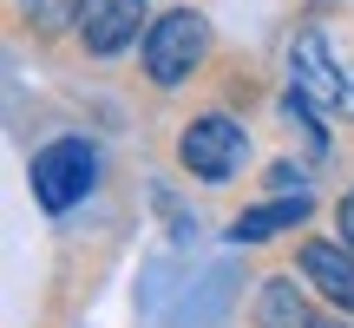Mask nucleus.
<instances>
[{
	"mask_svg": "<svg viewBox=\"0 0 354 328\" xmlns=\"http://www.w3.org/2000/svg\"><path fill=\"white\" fill-rule=\"evenodd\" d=\"M289 99L302 112H322V118H348L354 125V73L328 53L322 33H302L289 53Z\"/></svg>",
	"mask_w": 354,
	"mask_h": 328,
	"instance_id": "obj_1",
	"label": "nucleus"
},
{
	"mask_svg": "<svg viewBox=\"0 0 354 328\" xmlns=\"http://www.w3.org/2000/svg\"><path fill=\"white\" fill-rule=\"evenodd\" d=\"M203 46H210V26H203L197 13H165V20L145 33V73H151L158 86H177V79L203 60Z\"/></svg>",
	"mask_w": 354,
	"mask_h": 328,
	"instance_id": "obj_2",
	"label": "nucleus"
},
{
	"mask_svg": "<svg viewBox=\"0 0 354 328\" xmlns=\"http://www.w3.org/2000/svg\"><path fill=\"white\" fill-rule=\"evenodd\" d=\"M184 164L203 177V184H223V177H236L243 171V152H250V138H243V125L230 112H210V118H197V125L184 131Z\"/></svg>",
	"mask_w": 354,
	"mask_h": 328,
	"instance_id": "obj_3",
	"label": "nucleus"
},
{
	"mask_svg": "<svg viewBox=\"0 0 354 328\" xmlns=\"http://www.w3.org/2000/svg\"><path fill=\"white\" fill-rule=\"evenodd\" d=\"M92 152L79 138H59V145H46V152H33V197L46 203V210H73L79 197L92 190Z\"/></svg>",
	"mask_w": 354,
	"mask_h": 328,
	"instance_id": "obj_4",
	"label": "nucleus"
},
{
	"mask_svg": "<svg viewBox=\"0 0 354 328\" xmlns=\"http://www.w3.org/2000/svg\"><path fill=\"white\" fill-rule=\"evenodd\" d=\"M79 33L92 53H125L145 26V0H79Z\"/></svg>",
	"mask_w": 354,
	"mask_h": 328,
	"instance_id": "obj_5",
	"label": "nucleus"
},
{
	"mask_svg": "<svg viewBox=\"0 0 354 328\" xmlns=\"http://www.w3.org/2000/svg\"><path fill=\"white\" fill-rule=\"evenodd\" d=\"M302 276H315L322 295H335V302L354 309V250H342V243H308L302 250Z\"/></svg>",
	"mask_w": 354,
	"mask_h": 328,
	"instance_id": "obj_6",
	"label": "nucleus"
},
{
	"mask_svg": "<svg viewBox=\"0 0 354 328\" xmlns=\"http://www.w3.org/2000/svg\"><path fill=\"white\" fill-rule=\"evenodd\" d=\"M302 217H308V190H295V197H276V203H263V210L236 217V224H230V237H236V243H263V237H276V230L302 224Z\"/></svg>",
	"mask_w": 354,
	"mask_h": 328,
	"instance_id": "obj_7",
	"label": "nucleus"
},
{
	"mask_svg": "<svg viewBox=\"0 0 354 328\" xmlns=\"http://www.w3.org/2000/svg\"><path fill=\"white\" fill-rule=\"evenodd\" d=\"M256 322H263V328H315V322H308L302 289H295V282H282V276L263 289V302H256Z\"/></svg>",
	"mask_w": 354,
	"mask_h": 328,
	"instance_id": "obj_8",
	"label": "nucleus"
},
{
	"mask_svg": "<svg viewBox=\"0 0 354 328\" xmlns=\"http://www.w3.org/2000/svg\"><path fill=\"white\" fill-rule=\"evenodd\" d=\"M276 190H308V171H295V164H276Z\"/></svg>",
	"mask_w": 354,
	"mask_h": 328,
	"instance_id": "obj_9",
	"label": "nucleus"
},
{
	"mask_svg": "<svg viewBox=\"0 0 354 328\" xmlns=\"http://www.w3.org/2000/svg\"><path fill=\"white\" fill-rule=\"evenodd\" d=\"M342 243H348V250H354V190H348V197H342Z\"/></svg>",
	"mask_w": 354,
	"mask_h": 328,
	"instance_id": "obj_10",
	"label": "nucleus"
}]
</instances>
